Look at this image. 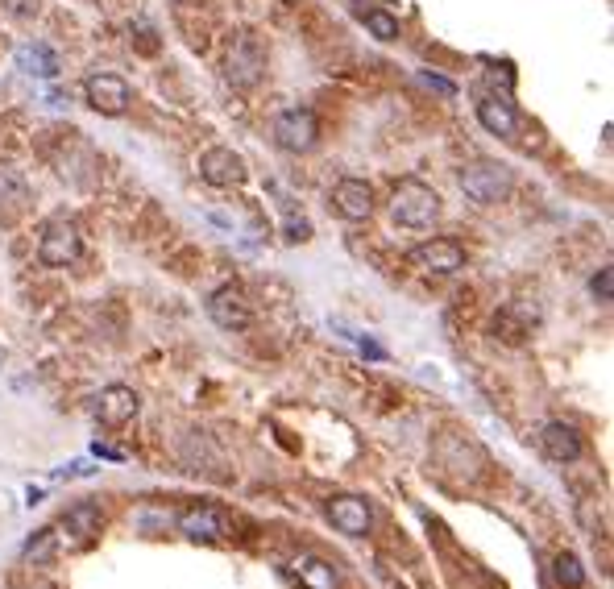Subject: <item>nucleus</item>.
<instances>
[{
    "instance_id": "1",
    "label": "nucleus",
    "mask_w": 614,
    "mask_h": 589,
    "mask_svg": "<svg viewBox=\"0 0 614 589\" xmlns=\"http://www.w3.org/2000/svg\"><path fill=\"white\" fill-rule=\"evenodd\" d=\"M440 216V195L420 183V179H403L390 191V220L403 224V229H432V220Z\"/></svg>"
},
{
    "instance_id": "2",
    "label": "nucleus",
    "mask_w": 614,
    "mask_h": 589,
    "mask_svg": "<svg viewBox=\"0 0 614 589\" xmlns=\"http://www.w3.org/2000/svg\"><path fill=\"white\" fill-rule=\"evenodd\" d=\"M457 179H461V191L482 208H490V204H498V200H507L511 195V166H502V162H486V158L469 162Z\"/></svg>"
},
{
    "instance_id": "3",
    "label": "nucleus",
    "mask_w": 614,
    "mask_h": 589,
    "mask_svg": "<svg viewBox=\"0 0 614 589\" xmlns=\"http://www.w3.org/2000/svg\"><path fill=\"white\" fill-rule=\"evenodd\" d=\"M83 249V233L71 216H54L46 229H42V241H38V262L50 266V270H63L79 258Z\"/></svg>"
},
{
    "instance_id": "4",
    "label": "nucleus",
    "mask_w": 614,
    "mask_h": 589,
    "mask_svg": "<svg viewBox=\"0 0 614 589\" xmlns=\"http://www.w3.org/2000/svg\"><path fill=\"white\" fill-rule=\"evenodd\" d=\"M316 137H320V121L307 104H291L274 117V142L291 154H307L316 146Z\"/></svg>"
},
{
    "instance_id": "5",
    "label": "nucleus",
    "mask_w": 614,
    "mask_h": 589,
    "mask_svg": "<svg viewBox=\"0 0 614 589\" xmlns=\"http://www.w3.org/2000/svg\"><path fill=\"white\" fill-rule=\"evenodd\" d=\"M83 100H88V108L104 112V117H121V112L133 104V88L113 71H96V75L83 79Z\"/></svg>"
},
{
    "instance_id": "6",
    "label": "nucleus",
    "mask_w": 614,
    "mask_h": 589,
    "mask_svg": "<svg viewBox=\"0 0 614 589\" xmlns=\"http://www.w3.org/2000/svg\"><path fill=\"white\" fill-rule=\"evenodd\" d=\"M262 71H266V54H262L258 38L237 34L229 54H225V79L233 83V88H254V83L262 79Z\"/></svg>"
},
{
    "instance_id": "7",
    "label": "nucleus",
    "mask_w": 614,
    "mask_h": 589,
    "mask_svg": "<svg viewBox=\"0 0 614 589\" xmlns=\"http://www.w3.org/2000/svg\"><path fill=\"white\" fill-rule=\"evenodd\" d=\"M407 262L420 270V274H457V270H465V249L453 241V237H432V241H424V245H415L411 254H407Z\"/></svg>"
},
{
    "instance_id": "8",
    "label": "nucleus",
    "mask_w": 614,
    "mask_h": 589,
    "mask_svg": "<svg viewBox=\"0 0 614 589\" xmlns=\"http://www.w3.org/2000/svg\"><path fill=\"white\" fill-rule=\"evenodd\" d=\"M200 179L208 187H220V191H225V187H241L249 179V166H245V158L237 150L212 146V150L200 154Z\"/></svg>"
},
{
    "instance_id": "9",
    "label": "nucleus",
    "mask_w": 614,
    "mask_h": 589,
    "mask_svg": "<svg viewBox=\"0 0 614 589\" xmlns=\"http://www.w3.org/2000/svg\"><path fill=\"white\" fill-rule=\"evenodd\" d=\"M328 523L341 531V536H370V527H374V511H370V502L366 498H357V494H337V498H328Z\"/></svg>"
},
{
    "instance_id": "10",
    "label": "nucleus",
    "mask_w": 614,
    "mask_h": 589,
    "mask_svg": "<svg viewBox=\"0 0 614 589\" xmlns=\"http://www.w3.org/2000/svg\"><path fill=\"white\" fill-rule=\"evenodd\" d=\"M332 212H337L341 220L357 224V220H370L374 212V191L366 179H341L337 187H332Z\"/></svg>"
},
{
    "instance_id": "11",
    "label": "nucleus",
    "mask_w": 614,
    "mask_h": 589,
    "mask_svg": "<svg viewBox=\"0 0 614 589\" xmlns=\"http://www.w3.org/2000/svg\"><path fill=\"white\" fill-rule=\"evenodd\" d=\"M208 316H212V324L216 328H225V332H245L249 328V303H245V295L237 291V287H220V291H212L208 295Z\"/></svg>"
},
{
    "instance_id": "12",
    "label": "nucleus",
    "mask_w": 614,
    "mask_h": 589,
    "mask_svg": "<svg viewBox=\"0 0 614 589\" xmlns=\"http://www.w3.org/2000/svg\"><path fill=\"white\" fill-rule=\"evenodd\" d=\"M137 407L142 403H137V395L129 386H104L96 395V403H92V415L100 419L104 428H125L129 419L137 415Z\"/></svg>"
},
{
    "instance_id": "13",
    "label": "nucleus",
    "mask_w": 614,
    "mask_h": 589,
    "mask_svg": "<svg viewBox=\"0 0 614 589\" xmlns=\"http://www.w3.org/2000/svg\"><path fill=\"white\" fill-rule=\"evenodd\" d=\"M540 448H544V457H548V461H556V465H573V461H581V453H585V440L577 436V428L561 424V419H552V424L540 428Z\"/></svg>"
},
{
    "instance_id": "14",
    "label": "nucleus",
    "mask_w": 614,
    "mask_h": 589,
    "mask_svg": "<svg viewBox=\"0 0 614 589\" xmlns=\"http://www.w3.org/2000/svg\"><path fill=\"white\" fill-rule=\"evenodd\" d=\"M100 523H104V515H100L96 502H75V507L63 515L59 531H63V536H71V544L88 548V544L100 536Z\"/></svg>"
},
{
    "instance_id": "15",
    "label": "nucleus",
    "mask_w": 614,
    "mask_h": 589,
    "mask_svg": "<svg viewBox=\"0 0 614 589\" xmlns=\"http://www.w3.org/2000/svg\"><path fill=\"white\" fill-rule=\"evenodd\" d=\"M478 121L494 137H515L519 133V112H515L511 100H502V96H482L478 100Z\"/></svg>"
},
{
    "instance_id": "16",
    "label": "nucleus",
    "mask_w": 614,
    "mask_h": 589,
    "mask_svg": "<svg viewBox=\"0 0 614 589\" xmlns=\"http://www.w3.org/2000/svg\"><path fill=\"white\" fill-rule=\"evenodd\" d=\"M17 71L21 75H34V79H59L63 63H59V54H54L50 46L25 42V46H17Z\"/></svg>"
},
{
    "instance_id": "17",
    "label": "nucleus",
    "mask_w": 614,
    "mask_h": 589,
    "mask_svg": "<svg viewBox=\"0 0 614 589\" xmlns=\"http://www.w3.org/2000/svg\"><path fill=\"white\" fill-rule=\"evenodd\" d=\"M179 531L187 540H225L229 536V523L220 519L212 507H191L179 515Z\"/></svg>"
},
{
    "instance_id": "18",
    "label": "nucleus",
    "mask_w": 614,
    "mask_h": 589,
    "mask_svg": "<svg viewBox=\"0 0 614 589\" xmlns=\"http://www.w3.org/2000/svg\"><path fill=\"white\" fill-rule=\"evenodd\" d=\"M291 577H295L303 589H337V585H341L337 569H332L328 560H320V556H295V560H291Z\"/></svg>"
},
{
    "instance_id": "19",
    "label": "nucleus",
    "mask_w": 614,
    "mask_h": 589,
    "mask_svg": "<svg viewBox=\"0 0 614 589\" xmlns=\"http://www.w3.org/2000/svg\"><path fill=\"white\" fill-rule=\"evenodd\" d=\"M25 204H30V187H25V179L17 171H9V166H0V216H13Z\"/></svg>"
},
{
    "instance_id": "20",
    "label": "nucleus",
    "mask_w": 614,
    "mask_h": 589,
    "mask_svg": "<svg viewBox=\"0 0 614 589\" xmlns=\"http://www.w3.org/2000/svg\"><path fill=\"white\" fill-rule=\"evenodd\" d=\"M54 552H59V531H54V527H42V531H34V536L25 540L21 560H25V565H50Z\"/></svg>"
},
{
    "instance_id": "21",
    "label": "nucleus",
    "mask_w": 614,
    "mask_h": 589,
    "mask_svg": "<svg viewBox=\"0 0 614 589\" xmlns=\"http://www.w3.org/2000/svg\"><path fill=\"white\" fill-rule=\"evenodd\" d=\"M552 573H556V585H565V589H585V581H590V573L581 569V560L573 552H561L552 560Z\"/></svg>"
},
{
    "instance_id": "22",
    "label": "nucleus",
    "mask_w": 614,
    "mask_h": 589,
    "mask_svg": "<svg viewBox=\"0 0 614 589\" xmlns=\"http://www.w3.org/2000/svg\"><path fill=\"white\" fill-rule=\"evenodd\" d=\"M366 30H370L378 42H395V38H399V21L386 17L382 9H370V13H366Z\"/></svg>"
},
{
    "instance_id": "23",
    "label": "nucleus",
    "mask_w": 614,
    "mask_h": 589,
    "mask_svg": "<svg viewBox=\"0 0 614 589\" xmlns=\"http://www.w3.org/2000/svg\"><path fill=\"white\" fill-rule=\"evenodd\" d=\"M5 9H9V17H17V21H30V17H38L42 0H5Z\"/></svg>"
},
{
    "instance_id": "24",
    "label": "nucleus",
    "mask_w": 614,
    "mask_h": 589,
    "mask_svg": "<svg viewBox=\"0 0 614 589\" xmlns=\"http://www.w3.org/2000/svg\"><path fill=\"white\" fill-rule=\"evenodd\" d=\"M610 283H614L610 266H602V270L590 278V291H594V299H598V303H610Z\"/></svg>"
},
{
    "instance_id": "25",
    "label": "nucleus",
    "mask_w": 614,
    "mask_h": 589,
    "mask_svg": "<svg viewBox=\"0 0 614 589\" xmlns=\"http://www.w3.org/2000/svg\"><path fill=\"white\" fill-rule=\"evenodd\" d=\"M283 233H287V241L295 245V241H307V237H312V224H307V220H295V216H291V220L283 224Z\"/></svg>"
},
{
    "instance_id": "26",
    "label": "nucleus",
    "mask_w": 614,
    "mask_h": 589,
    "mask_svg": "<svg viewBox=\"0 0 614 589\" xmlns=\"http://www.w3.org/2000/svg\"><path fill=\"white\" fill-rule=\"evenodd\" d=\"M357 349H361V353H366L370 361H386V349H382V345H374V341H370V336H357Z\"/></svg>"
},
{
    "instance_id": "27",
    "label": "nucleus",
    "mask_w": 614,
    "mask_h": 589,
    "mask_svg": "<svg viewBox=\"0 0 614 589\" xmlns=\"http://www.w3.org/2000/svg\"><path fill=\"white\" fill-rule=\"evenodd\" d=\"M420 79L428 83V88H436L440 96H453V92H457V88H453V83H449V79H440V75H432V71H424Z\"/></svg>"
}]
</instances>
